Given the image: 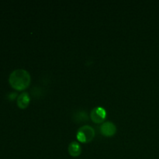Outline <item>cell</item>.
I'll list each match as a JSON object with an SVG mask.
<instances>
[{"mask_svg": "<svg viewBox=\"0 0 159 159\" xmlns=\"http://www.w3.org/2000/svg\"><path fill=\"white\" fill-rule=\"evenodd\" d=\"M100 133L102 136L110 138L116 133V127L112 122L103 123L100 126Z\"/></svg>", "mask_w": 159, "mask_h": 159, "instance_id": "4", "label": "cell"}, {"mask_svg": "<svg viewBox=\"0 0 159 159\" xmlns=\"http://www.w3.org/2000/svg\"><path fill=\"white\" fill-rule=\"evenodd\" d=\"M68 153L72 157H78L82 153V148L79 143L73 141L68 145Z\"/></svg>", "mask_w": 159, "mask_h": 159, "instance_id": "7", "label": "cell"}, {"mask_svg": "<svg viewBox=\"0 0 159 159\" xmlns=\"http://www.w3.org/2000/svg\"><path fill=\"white\" fill-rule=\"evenodd\" d=\"M30 102V97L27 93H23L18 96L17 105L20 109H26Z\"/></svg>", "mask_w": 159, "mask_h": 159, "instance_id": "6", "label": "cell"}, {"mask_svg": "<svg viewBox=\"0 0 159 159\" xmlns=\"http://www.w3.org/2000/svg\"><path fill=\"white\" fill-rule=\"evenodd\" d=\"M107 117V111L101 107H96L93 109L90 113V118L95 124H101L105 120Z\"/></svg>", "mask_w": 159, "mask_h": 159, "instance_id": "3", "label": "cell"}, {"mask_svg": "<svg viewBox=\"0 0 159 159\" xmlns=\"http://www.w3.org/2000/svg\"><path fill=\"white\" fill-rule=\"evenodd\" d=\"M95 134L96 133L93 127L89 125H84L79 129L76 134V138L79 142L87 144L94 139Z\"/></svg>", "mask_w": 159, "mask_h": 159, "instance_id": "2", "label": "cell"}, {"mask_svg": "<svg viewBox=\"0 0 159 159\" xmlns=\"http://www.w3.org/2000/svg\"><path fill=\"white\" fill-rule=\"evenodd\" d=\"M30 75L24 69H16L12 71L9 78V82L11 86L16 90L22 91L30 85Z\"/></svg>", "mask_w": 159, "mask_h": 159, "instance_id": "1", "label": "cell"}, {"mask_svg": "<svg viewBox=\"0 0 159 159\" xmlns=\"http://www.w3.org/2000/svg\"><path fill=\"white\" fill-rule=\"evenodd\" d=\"M72 120L76 124L87 122L89 120L88 115L85 110H77L72 115Z\"/></svg>", "mask_w": 159, "mask_h": 159, "instance_id": "5", "label": "cell"}, {"mask_svg": "<svg viewBox=\"0 0 159 159\" xmlns=\"http://www.w3.org/2000/svg\"><path fill=\"white\" fill-rule=\"evenodd\" d=\"M16 96V94L15 93H11V94L9 95V98L11 99V100H12V99H15Z\"/></svg>", "mask_w": 159, "mask_h": 159, "instance_id": "8", "label": "cell"}]
</instances>
